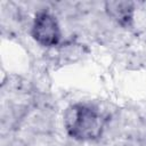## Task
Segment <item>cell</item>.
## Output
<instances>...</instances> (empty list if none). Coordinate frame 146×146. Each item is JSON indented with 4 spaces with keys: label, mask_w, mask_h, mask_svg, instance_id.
Masks as SVG:
<instances>
[{
    "label": "cell",
    "mask_w": 146,
    "mask_h": 146,
    "mask_svg": "<svg viewBox=\"0 0 146 146\" xmlns=\"http://www.w3.org/2000/svg\"><path fill=\"white\" fill-rule=\"evenodd\" d=\"M63 124L66 133L74 140L95 141L103 136L106 119L95 106L74 103L65 110Z\"/></svg>",
    "instance_id": "cell-1"
},
{
    "label": "cell",
    "mask_w": 146,
    "mask_h": 146,
    "mask_svg": "<svg viewBox=\"0 0 146 146\" xmlns=\"http://www.w3.org/2000/svg\"><path fill=\"white\" fill-rule=\"evenodd\" d=\"M31 36L38 44L44 48L59 46L62 30L56 16L48 10L36 11L31 25Z\"/></svg>",
    "instance_id": "cell-2"
},
{
    "label": "cell",
    "mask_w": 146,
    "mask_h": 146,
    "mask_svg": "<svg viewBox=\"0 0 146 146\" xmlns=\"http://www.w3.org/2000/svg\"><path fill=\"white\" fill-rule=\"evenodd\" d=\"M105 11L111 19L122 27H130L135 18V3L131 1H107Z\"/></svg>",
    "instance_id": "cell-3"
}]
</instances>
